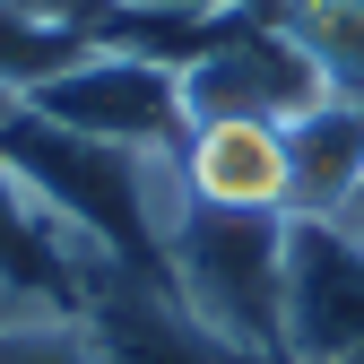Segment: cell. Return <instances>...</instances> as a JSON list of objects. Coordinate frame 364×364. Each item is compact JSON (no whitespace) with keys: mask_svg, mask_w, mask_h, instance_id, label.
<instances>
[{"mask_svg":"<svg viewBox=\"0 0 364 364\" xmlns=\"http://www.w3.org/2000/svg\"><path fill=\"white\" fill-rule=\"evenodd\" d=\"M0 156L18 165V182L78 243H96L122 269H156L165 278V235L191 208L173 156H130V148H105V139H78V130L43 122L26 105H0Z\"/></svg>","mask_w":364,"mask_h":364,"instance_id":"cell-1","label":"cell"},{"mask_svg":"<svg viewBox=\"0 0 364 364\" xmlns=\"http://www.w3.org/2000/svg\"><path fill=\"white\" fill-rule=\"evenodd\" d=\"M165 287L200 321L252 355L287 364L278 312H287V217H243V208H182L165 235Z\"/></svg>","mask_w":364,"mask_h":364,"instance_id":"cell-2","label":"cell"},{"mask_svg":"<svg viewBox=\"0 0 364 364\" xmlns=\"http://www.w3.org/2000/svg\"><path fill=\"white\" fill-rule=\"evenodd\" d=\"M26 113L78 130V139H105V148H130V156H173L191 139V105H182V70L165 61H139V53H113L96 43L87 61H70L61 78H43L35 96H18Z\"/></svg>","mask_w":364,"mask_h":364,"instance_id":"cell-3","label":"cell"},{"mask_svg":"<svg viewBox=\"0 0 364 364\" xmlns=\"http://www.w3.org/2000/svg\"><path fill=\"white\" fill-rule=\"evenodd\" d=\"M330 87L321 70H312V53L269 18V9H243L217 26V43L182 70V105H191V122H295L312 113Z\"/></svg>","mask_w":364,"mask_h":364,"instance_id":"cell-4","label":"cell"},{"mask_svg":"<svg viewBox=\"0 0 364 364\" xmlns=\"http://www.w3.org/2000/svg\"><path fill=\"white\" fill-rule=\"evenodd\" d=\"M287 364H364V225L287 217Z\"/></svg>","mask_w":364,"mask_h":364,"instance_id":"cell-5","label":"cell"},{"mask_svg":"<svg viewBox=\"0 0 364 364\" xmlns=\"http://www.w3.org/2000/svg\"><path fill=\"white\" fill-rule=\"evenodd\" d=\"M78 321L96 330L105 364H252V355L225 347L200 312L156 278V269L87 260V278H78Z\"/></svg>","mask_w":364,"mask_h":364,"instance_id":"cell-6","label":"cell"},{"mask_svg":"<svg viewBox=\"0 0 364 364\" xmlns=\"http://www.w3.org/2000/svg\"><path fill=\"white\" fill-rule=\"evenodd\" d=\"M182 200L191 208H243V217H287L295 173H287V122H191L173 148Z\"/></svg>","mask_w":364,"mask_h":364,"instance_id":"cell-7","label":"cell"},{"mask_svg":"<svg viewBox=\"0 0 364 364\" xmlns=\"http://www.w3.org/2000/svg\"><path fill=\"white\" fill-rule=\"evenodd\" d=\"M87 260H105V252L78 243L70 225L18 182V165L0 156V295H9L18 312H78Z\"/></svg>","mask_w":364,"mask_h":364,"instance_id":"cell-8","label":"cell"},{"mask_svg":"<svg viewBox=\"0 0 364 364\" xmlns=\"http://www.w3.org/2000/svg\"><path fill=\"white\" fill-rule=\"evenodd\" d=\"M287 173H295L287 217H355V200H364V105L321 96L312 113H295L287 122Z\"/></svg>","mask_w":364,"mask_h":364,"instance_id":"cell-9","label":"cell"},{"mask_svg":"<svg viewBox=\"0 0 364 364\" xmlns=\"http://www.w3.org/2000/svg\"><path fill=\"white\" fill-rule=\"evenodd\" d=\"M87 53H96V35H87V26L0 0V105L35 96L43 78H61V70H70V61H87Z\"/></svg>","mask_w":364,"mask_h":364,"instance_id":"cell-10","label":"cell"},{"mask_svg":"<svg viewBox=\"0 0 364 364\" xmlns=\"http://www.w3.org/2000/svg\"><path fill=\"white\" fill-rule=\"evenodd\" d=\"M0 364H105V347L78 312H18L0 321Z\"/></svg>","mask_w":364,"mask_h":364,"instance_id":"cell-11","label":"cell"},{"mask_svg":"<svg viewBox=\"0 0 364 364\" xmlns=\"http://www.w3.org/2000/svg\"><path fill=\"white\" fill-rule=\"evenodd\" d=\"M0 321H18V304H9V295H0Z\"/></svg>","mask_w":364,"mask_h":364,"instance_id":"cell-12","label":"cell"},{"mask_svg":"<svg viewBox=\"0 0 364 364\" xmlns=\"http://www.w3.org/2000/svg\"><path fill=\"white\" fill-rule=\"evenodd\" d=\"M355 225H364V200H355Z\"/></svg>","mask_w":364,"mask_h":364,"instance_id":"cell-13","label":"cell"}]
</instances>
